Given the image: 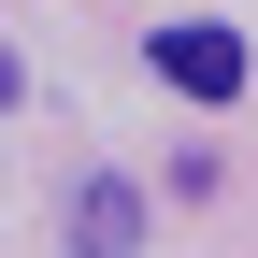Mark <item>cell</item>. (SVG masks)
Here are the masks:
<instances>
[{"mask_svg": "<svg viewBox=\"0 0 258 258\" xmlns=\"http://www.w3.org/2000/svg\"><path fill=\"white\" fill-rule=\"evenodd\" d=\"M158 86H186V101H230L244 86V29H215V15H186V29H158V57H144Z\"/></svg>", "mask_w": 258, "mask_h": 258, "instance_id": "1", "label": "cell"}, {"mask_svg": "<svg viewBox=\"0 0 258 258\" xmlns=\"http://www.w3.org/2000/svg\"><path fill=\"white\" fill-rule=\"evenodd\" d=\"M72 244H86V258H144V186H129V172H101V186L72 201Z\"/></svg>", "mask_w": 258, "mask_h": 258, "instance_id": "2", "label": "cell"}]
</instances>
